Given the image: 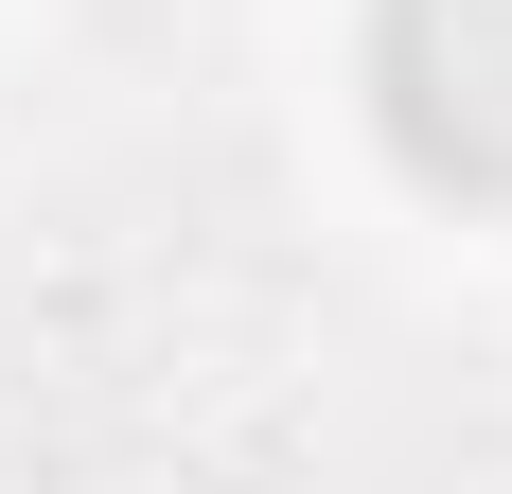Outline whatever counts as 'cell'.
<instances>
[{"label":"cell","mask_w":512,"mask_h":494,"mask_svg":"<svg viewBox=\"0 0 512 494\" xmlns=\"http://www.w3.org/2000/svg\"><path fill=\"white\" fill-rule=\"evenodd\" d=\"M371 124L424 195L512 212V0H371Z\"/></svg>","instance_id":"cell-1"}]
</instances>
